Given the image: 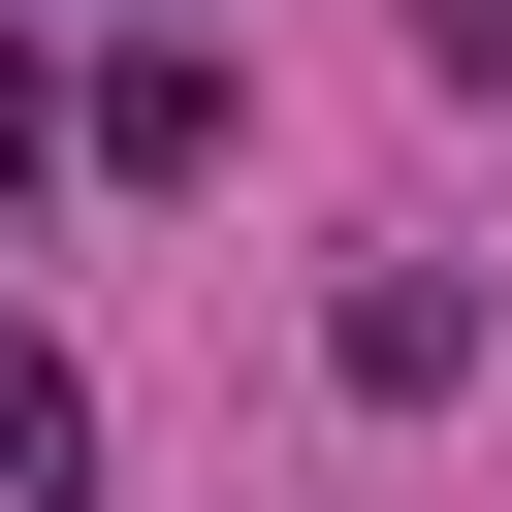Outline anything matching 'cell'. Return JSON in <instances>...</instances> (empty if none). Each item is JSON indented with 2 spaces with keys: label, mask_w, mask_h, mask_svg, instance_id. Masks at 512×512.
Wrapping results in <instances>:
<instances>
[{
  "label": "cell",
  "mask_w": 512,
  "mask_h": 512,
  "mask_svg": "<svg viewBox=\"0 0 512 512\" xmlns=\"http://www.w3.org/2000/svg\"><path fill=\"white\" fill-rule=\"evenodd\" d=\"M320 352H352L384 416H448V384H480V288H448V256H352V288H320Z\"/></svg>",
  "instance_id": "cell-2"
},
{
  "label": "cell",
  "mask_w": 512,
  "mask_h": 512,
  "mask_svg": "<svg viewBox=\"0 0 512 512\" xmlns=\"http://www.w3.org/2000/svg\"><path fill=\"white\" fill-rule=\"evenodd\" d=\"M32 160H64V64H32V32H0V192H32Z\"/></svg>",
  "instance_id": "cell-4"
},
{
  "label": "cell",
  "mask_w": 512,
  "mask_h": 512,
  "mask_svg": "<svg viewBox=\"0 0 512 512\" xmlns=\"http://www.w3.org/2000/svg\"><path fill=\"white\" fill-rule=\"evenodd\" d=\"M64 160H128V192H224V64H192V32H128V64L64 96Z\"/></svg>",
  "instance_id": "cell-1"
},
{
  "label": "cell",
  "mask_w": 512,
  "mask_h": 512,
  "mask_svg": "<svg viewBox=\"0 0 512 512\" xmlns=\"http://www.w3.org/2000/svg\"><path fill=\"white\" fill-rule=\"evenodd\" d=\"M0 512H96V384H64L32 320H0Z\"/></svg>",
  "instance_id": "cell-3"
},
{
  "label": "cell",
  "mask_w": 512,
  "mask_h": 512,
  "mask_svg": "<svg viewBox=\"0 0 512 512\" xmlns=\"http://www.w3.org/2000/svg\"><path fill=\"white\" fill-rule=\"evenodd\" d=\"M128 32H192V0H128Z\"/></svg>",
  "instance_id": "cell-5"
}]
</instances>
